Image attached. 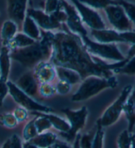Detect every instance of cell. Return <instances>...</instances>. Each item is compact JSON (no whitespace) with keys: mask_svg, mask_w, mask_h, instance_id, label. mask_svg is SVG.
I'll use <instances>...</instances> for the list:
<instances>
[{"mask_svg":"<svg viewBox=\"0 0 135 148\" xmlns=\"http://www.w3.org/2000/svg\"><path fill=\"white\" fill-rule=\"evenodd\" d=\"M52 50L50 62L54 66L69 68L79 73L83 80L90 75L109 77L114 74L102 60L89 54L81 38L68 31L65 24L62 29L52 32Z\"/></svg>","mask_w":135,"mask_h":148,"instance_id":"cell-1","label":"cell"},{"mask_svg":"<svg viewBox=\"0 0 135 148\" xmlns=\"http://www.w3.org/2000/svg\"><path fill=\"white\" fill-rule=\"evenodd\" d=\"M52 32L42 31L40 40L28 47L11 51V60L30 69L40 62L50 61L52 50Z\"/></svg>","mask_w":135,"mask_h":148,"instance_id":"cell-2","label":"cell"},{"mask_svg":"<svg viewBox=\"0 0 135 148\" xmlns=\"http://www.w3.org/2000/svg\"><path fill=\"white\" fill-rule=\"evenodd\" d=\"M117 79L114 75L102 77L90 75L84 78L79 84L77 91L71 97V101L80 103L88 100L107 89H113L117 86Z\"/></svg>","mask_w":135,"mask_h":148,"instance_id":"cell-3","label":"cell"},{"mask_svg":"<svg viewBox=\"0 0 135 148\" xmlns=\"http://www.w3.org/2000/svg\"><path fill=\"white\" fill-rule=\"evenodd\" d=\"M86 50L92 56L107 63H115L126 59L116 44H103L93 40L89 35L80 37Z\"/></svg>","mask_w":135,"mask_h":148,"instance_id":"cell-4","label":"cell"},{"mask_svg":"<svg viewBox=\"0 0 135 148\" xmlns=\"http://www.w3.org/2000/svg\"><path fill=\"white\" fill-rule=\"evenodd\" d=\"M61 112L65 116L69 124L70 129L67 132L59 133V134L67 142H73L77 136L85 126L88 119V110L86 106H83L77 110L63 108L61 109Z\"/></svg>","mask_w":135,"mask_h":148,"instance_id":"cell-5","label":"cell"},{"mask_svg":"<svg viewBox=\"0 0 135 148\" xmlns=\"http://www.w3.org/2000/svg\"><path fill=\"white\" fill-rule=\"evenodd\" d=\"M131 91V85H129L125 87L119 97L104 110L96 122L104 128L116 123L119 119L121 113L123 112L124 106Z\"/></svg>","mask_w":135,"mask_h":148,"instance_id":"cell-6","label":"cell"},{"mask_svg":"<svg viewBox=\"0 0 135 148\" xmlns=\"http://www.w3.org/2000/svg\"><path fill=\"white\" fill-rule=\"evenodd\" d=\"M7 83L9 87V94L19 106L24 108L30 112L50 113L54 112L53 108L48 105L39 103L34 99L33 97L24 93L15 84L14 82L8 80Z\"/></svg>","mask_w":135,"mask_h":148,"instance_id":"cell-7","label":"cell"},{"mask_svg":"<svg viewBox=\"0 0 135 148\" xmlns=\"http://www.w3.org/2000/svg\"><path fill=\"white\" fill-rule=\"evenodd\" d=\"M72 3L76 8L84 26L91 30L107 29L106 23L99 11L84 3L79 0H73Z\"/></svg>","mask_w":135,"mask_h":148,"instance_id":"cell-8","label":"cell"},{"mask_svg":"<svg viewBox=\"0 0 135 148\" xmlns=\"http://www.w3.org/2000/svg\"><path fill=\"white\" fill-rule=\"evenodd\" d=\"M104 11L113 30L119 32L131 31L132 23L117 1H112L111 3L104 9Z\"/></svg>","mask_w":135,"mask_h":148,"instance_id":"cell-9","label":"cell"},{"mask_svg":"<svg viewBox=\"0 0 135 148\" xmlns=\"http://www.w3.org/2000/svg\"><path fill=\"white\" fill-rule=\"evenodd\" d=\"M61 3L67 15V20L65 25L68 31L79 37L88 36V30L82 22L81 18L71 1L62 0Z\"/></svg>","mask_w":135,"mask_h":148,"instance_id":"cell-10","label":"cell"},{"mask_svg":"<svg viewBox=\"0 0 135 148\" xmlns=\"http://www.w3.org/2000/svg\"><path fill=\"white\" fill-rule=\"evenodd\" d=\"M26 15L33 18L42 31L54 32L62 29L63 25L57 21L52 15L45 13L43 9L28 7Z\"/></svg>","mask_w":135,"mask_h":148,"instance_id":"cell-11","label":"cell"},{"mask_svg":"<svg viewBox=\"0 0 135 148\" xmlns=\"http://www.w3.org/2000/svg\"><path fill=\"white\" fill-rule=\"evenodd\" d=\"M6 5L9 20L16 23L19 29H21L22 25L26 17L28 1L9 0L6 1Z\"/></svg>","mask_w":135,"mask_h":148,"instance_id":"cell-12","label":"cell"},{"mask_svg":"<svg viewBox=\"0 0 135 148\" xmlns=\"http://www.w3.org/2000/svg\"><path fill=\"white\" fill-rule=\"evenodd\" d=\"M33 71L39 84L55 83L58 80L56 66L50 61L40 62L34 67Z\"/></svg>","mask_w":135,"mask_h":148,"instance_id":"cell-13","label":"cell"},{"mask_svg":"<svg viewBox=\"0 0 135 148\" xmlns=\"http://www.w3.org/2000/svg\"><path fill=\"white\" fill-rule=\"evenodd\" d=\"M14 83L28 95L32 97L38 95L39 83L35 77L33 69H29L22 73Z\"/></svg>","mask_w":135,"mask_h":148,"instance_id":"cell-14","label":"cell"},{"mask_svg":"<svg viewBox=\"0 0 135 148\" xmlns=\"http://www.w3.org/2000/svg\"><path fill=\"white\" fill-rule=\"evenodd\" d=\"M88 35L93 40L103 44H116L124 42L120 32L115 30L105 29L102 30H91Z\"/></svg>","mask_w":135,"mask_h":148,"instance_id":"cell-15","label":"cell"},{"mask_svg":"<svg viewBox=\"0 0 135 148\" xmlns=\"http://www.w3.org/2000/svg\"><path fill=\"white\" fill-rule=\"evenodd\" d=\"M32 116L40 115L46 118L52 124V128L56 129L59 133H66L69 130L70 126L67 119H65L62 116L54 114V112L45 113V112H30Z\"/></svg>","mask_w":135,"mask_h":148,"instance_id":"cell-16","label":"cell"},{"mask_svg":"<svg viewBox=\"0 0 135 148\" xmlns=\"http://www.w3.org/2000/svg\"><path fill=\"white\" fill-rule=\"evenodd\" d=\"M11 51L7 46H2L0 50V80L7 82L9 79L11 67Z\"/></svg>","mask_w":135,"mask_h":148,"instance_id":"cell-17","label":"cell"},{"mask_svg":"<svg viewBox=\"0 0 135 148\" xmlns=\"http://www.w3.org/2000/svg\"><path fill=\"white\" fill-rule=\"evenodd\" d=\"M18 32H19V29L16 23L9 19L4 21L0 31L2 46H7Z\"/></svg>","mask_w":135,"mask_h":148,"instance_id":"cell-18","label":"cell"},{"mask_svg":"<svg viewBox=\"0 0 135 148\" xmlns=\"http://www.w3.org/2000/svg\"><path fill=\"white\" fill-rule=\"evenodd\" d=\"M56 69L58 79L67 82L72 86L79 85L82 81L79 73L71 69L56 66Z\"/></svg>","mask_w":135,"mask_h":148,"instance_id":"cell-19","label":"cell"},{"mask_svg":"<svg viewBox=\"0 0 135 148\" xmlns=\"http://www.w3.org/2000/svg\"><path fill=\"white\" fill-rule=\"evenodd\" d=\"M20 31L36 42L40 40L42 38V30L39 28L33 18L27 15Z\"/></svg>","mask_w":135,"mask_h":148,"instance_id":"cell-20","label":"cell"},{"mask_svg":"<svg viewBox=\"0 0 135 148\" xmlns=\"http://www.w3.org/2000/svg\"><path fill=\"white\" fill-rule=\"evenodd\" d=\"M58 140V135L56 133L51 131H47L38 134L29 142L39 148H50Z\"/></svg>","mask_w":135,"mask_h":148,"instance_id":"cell-21","label":"cell"},{"mask_svg":"<svg viewBox=\"0 0 135 148\" xmlns=\"http://www.w3.org/2000/svg\"><path fill=\"white\" fill-rule=\"evenodd\" d=\"M36 42V41L34 40L33 39L24 34L23 32L19 31L17 32L14 38L10 41L7 47L10 50V51H12L28 47L29 46L34 45Z\"/></svg>","mask_w":135,"mask_h":148,"instance_id":"cell-22","label":"cell"},{"mask_svg":"<svg viewBox=\"0 0 135 148\" xmlns=\"http://www.w3.org/2000/svg\"><path fill=\"white\" fill-rule=\"evenodd\" d=\"M34 119L35 117L33 116V119L28 120L24 124L22 131V140L23 142H30L38 134L34 125Z\"/></svg>","mask_w":135,"mask_h":148,"instance_id":"cell-23","label":"cell"},{"mask_svg":"<svg viewBox=\"0 0 135 148\" xmlns=\"http://www.w3.org/2000/svg\"><path fill=\"white\" fill-rule=\"evenodd\" d=\"M105 139L104 128L96 122L92 148H104Z\"/></svg>","mask_w":135,"mask_h":148,"instance_id":"cell-24","label":"cell"},{"mask_svg":"<svg viewBox=\"0 0 135 148\" xmlns=\"http://www.w3.org/2000/svg\"><path fill=\"white\" fill-rule=\"evenodd\" d=\"M56 95H57V93L54 83H41V84H39L38 95H40L42 98H52Z\"/></svg>","mask_w":135,"mask_h":148,"instance_id":"cell-25","label":"cell"},{"mask_svg":"<svg viewBox=\"0 0 135 148\" xmlns=\"http://www.w3.org/2000/svg\"><path fill=\"white\" fill-rule=\"evenodd\" d=\"M33 116L35 117L34 125L38 134L50 131V130L52 128L51 123L45 117L40 115H35Z\"/></svg>","mask_w":135,"mask_h":148,"instance_id":"cell-26","label":"cell"},{"mask_svg":"<svg viewBox=\"0 0 135 148\" xmlns=\"http://www.w3.org/2000/svg\"><path fill=\"white\" fill-rule=\"evenodd\" d=\"M0 123L5 128L13 129L19 124L13 112H5L0 115Z\"/></svg>","mask_w":135,"mask_h":148,"instance_id":"cell-27","label":"cell"},{"mask_svg":"<svg viewBox=\"0 0 135 148\" xmlns=\"http://www.w3.org/2000/svg\"><path fill=\"white\" fill-rule=\"evenodd\" d=\"M118 148H131L132 133L128 130H125L121 132L117 138Z\"/></svg>","mask_w":135,"mask_h":148,"instance_id":"cell-28","label":"cell"},{"mask_svg":"<svg viewBox=\"0 0 135 148\" xmlns=\"http://www.w3.org/2000/svg\"><path fill=\"white\" fill-rule=\"evenodd\" d=\"M1 148H23V141L18 134H13L7 139Z\"/></svg>","mask_w":135,"mask_h":148,"instance_id":"cell-29","label":"cell"},{"mask_svg":"<svg viewBox=\"0 0 135 148\" xmlns=\"http://www.w3.org/2000/svg\"><path fill=\"white\" fill-rule=\"evenodd\" d=\"M113 73L114 74L124 73L127 75H134L135 74V56L128 60L122 68L114 70Z\"/></svg>","mask_w":135,"mask_h":148,"instance_id":"cell-30","label":"cell"},{"mask_svg":"<svg viewBox=\"0 0 135 148\" xmlns=\"http://www.w3.org/2000/svg\"><path fill=\"white\" fill-rule=\"evenodd\" d=\"M117 3L124 9L130 21L135 24V5L125 1H117Z\"/></svg>","mask_w":135,"mask_h":148,"instance_id":"cell-31","label":"cell"},{"mask_svg":"<svg viewBox=\"0 0 135 148\" xmlns=\"http://www.w3.org/2000/svg\"><path fill=\"white\" fill-rule=\"evenodd\" d=\"M13 114L15 117V119H17V122H19V124L28 121L29 119V116L31 114L29 111L19 105H18L17 107L15 108L14 110H13Z\"/></svg>","mask_w":135,"mask_h":148,"instance_id":"cell-32","label":"cell"},{"mask_svg":"<svg viewBox=\"0 0 135 148\" xmlns=\"http://www.w3.org/2000/svg\"><path fill=\"white\" fill-rule=\"evenodd\" d=\"M62 7L61 1L59 0H48L44 1L43 11L48 15H52L57 10Z\"/></svg>","mask_w":135,"mask_h":148,"instance_id":"cell-33","label":"cell"},{"mask_svg":"<svg viewBox=\"0 0 135 148\" xmlns=\"http://www.w3.org/2000/svg\"><path fill=\"white\" fill-rule=\"evenodd\" d=\"M56 93L60 95H66L71 91L73 86L69 83L62 80L58 79L54 83Z\"/></svg>","mask_w":135,"mask_h":148,"instance_id":"cell-34","label":"cell"},{"mask_svg":"<svg viewBox=\"0 0 135 148\" xmlns=\"http://www.w3.org/2000/svg\"><path fill=\"white\" fill-rule=\"evenodd\" d=\"M82 1L90 8L99 11L104 10L111 3L112 1H109V0H86V1Z\"/></svg>","mask_w":135,"mask_h":148,"instance_id":"cell-35","label":"cell"},{"mask_svg":"<svg viewBox=\"0 0 135 148\" xmlns=\"http://www.w3.org/2000/svg\"><path fill=\"white\" fill-rule=\"evenodd\" d=\"M94 130L88 132L84 133L83 135H81L79 140V145L81 148H92V141L94 135Z\"/></svg>","mask_w":135,"mask_h":148,"instance_id":"cell-36","label":"cell"},{"mask_svg":"<svg viewBox=\"0 0 135 148\" xmlns=\"http://www.w3.org/2000/svg\"><path fill=\"white\" fill-rule=\"evenodd\" d=\"M51 15L53 16L55 19L61 25L65 24V23L67 20V15L65 11L64 10L63 5L61 8H59L58 10H57L56 12Z\"/></svg>","mask_w":135,"mask_h":148,"instance_id":"cell-37","label":"cell"},{"mask_svg":"<svg viewBox=\"0 0 135 148\" xmlns=\"http://www.w3.org/2000/svg\"><path fill=\"white\" fill-rule=\"evenodd\" d=\"M9 94V87L7 82L0 80V107L3 106V102Z\"/></svg>","mask_w":135,"mask_h":148,"instance_id":"cell-38","label":"cell"},{"mask_svg":"<svg viewBox=\"0 0 135 148\" xmlns=\"http://www.w3.org/2000/svg\"><path fill=\"white\" fill-rule=\"evenodd\" d=\"M121 36L125 43H130L134 45L135 44V32L127 31L120 32Z\"/></svg>","mask_w":135,"mask_h":148,"instance_id":"cell-39","label":"cell"},{"mask_svg":"<svg viewBox=\"0 0 135 148\" xmlns=\"http://www.w3.org/2000/svg\"><path fill=\"white\" fill-rule=\"evenodd\" d=\"M50 148H71V146L66 141H62L58 139Z\"/></svg>","mask_w":135,"mask_h":148,"instance_id":"cell-40","label":"cell"},{"mask_svg":"<svg viewBox=\"0 0 135 148\" xmlns=\"http://www.w3.org/2000/svg\"><path fill=\"white\" fill-rule=\"evenodd\" d=\"M134 56H135V44L132 45V47L130 48L129 52H128V56L126 58V59L130 60V58H132Z\"/></svg>","mask_w":135,"mask_h":148,"instance_id":"cell-41","label":"cell"},{"mask_svg":"<svg viewBox=\"0 0 135 148\" xmlns=\"http://www.w3.org/2000/svg\"><path fill=\"white\" fill-rule=\"evenodd\" d=\"M80 137H81V134H79L77 136V137L74 140V142H73V144L71 146V148H81L80 147V145H79Z\"/></svg>","mask_w":135,"mask_h":148,"instance_id":"cell-42","label":"cell"},{"mask_svg":"<svg viewBox=\"0 0 135 148\" xmlns=\"http://www.w3.org/2000/svg\"><path fill=\"white\" fill-rule=\"evenodd\" d=\"M23 148H39L31 142H23Z\"/></svg>","mask_w":135,"mask_h":148,"instance_id":"cell-43","label":"cell"},{"mask_svg":"<svg viewBox=\"0 0 135 148\" xmlns=\"http://www.w3.org/2000/svg\"><path fill=\"white\" fill-rule=\"evenodd\" d=\"M131 148H135V135L132 134V143Z\"/></svg>","mask_w":135,"mask_h":148,"instance_id":"cell-44","label":"cell"},{"mask_svg":"<svg viewBox=\"0 0 135 148\" xmlns=\"http://www.w3.org/2000/svg\"><path fill=\"white\" fill-rule=\"evenodd\" d=\"M0 76H1V73H0Z\"/></svg>","mask_w":135,"mask_h":148,"instance_id":"cell-45","label":"cell"},{"mask_svg":"<svg viewBox=\"0 0 135 148\" xmlns=\"http://www.w3.org/2000/svg\"><path fill=\"white\" fill-rule=\"evenodd\" d=\"M0 15H1V14H0Z\"/></svg>","mask_w":135,"mask_h":148,"instance_id":"cell-46","label":"cell"}]
</instances>
